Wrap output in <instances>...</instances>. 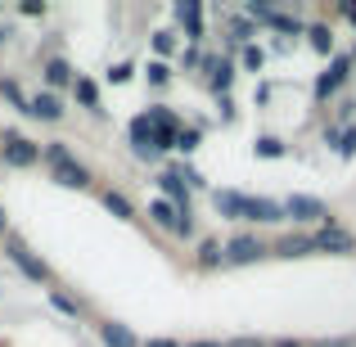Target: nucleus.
Segmentation results:
<instances>
[{
    "mask_svg": "<svg viewBox=\"0 0 356 347\" xmlns=\"http://www.w3.org/2000/svg\"><path fill=\"white\" fill-rule=\"evenodd\" d=\"M0 163L14 167V172H27V167L41 163V145L18 136V131H0Z\"/></svg>",
    "mask_w": 356,
    "mask_h": 347,
    "instance_id": "1",
    "label": "nucleus"
},
{
    "mask_svg": "<svg viewBox=\"0 0 356 347\" xmlns=\"http://www.w3.org/2000/svg\"><path fill=\"white\" fill-rule=\"evenodd\" d=\"M5 257H9V261H14V266H18V271H23V275H27V280H32V284H50V280H54V271H50V266H45V261H41V257H36V252H32V248H27V243H23V239H14V234H5Z\"/></svg>",
    "mask_w": 356,
    "mask_h": 347,
    "instance_id": "2",
    "label": "nucleus"
},
{
    "mask_svg": "<svg viewBox=\"0 0 356 347\" xmlns=\"http://www.w3.org/2000/svg\"><path fill=\"white\" fill-rule=\"evenodd\" d=\"M312 252L348 257V252H356V234H352V230H343L339 221H330V226H316V230H312Z\"/></svg>",
    "mask_w": 356,
    "mask_h": 347,
    "instance_id": "3",
    "label": "nucleus"
},
{
    "mask_svg": "<svg viewBox=\"0 0 356 347\" xmlns=\"http://www.w3.org/2000/svg\"><path fill=\"white\" fill-rule=\"evenodd\" d=\"M221 252H226V266H252L270 252V243L257 239V234H235V239L221 243Z\"/></svg>",
    "mask_w": 356,
    "mask_h": 347,
    "instance_id": "4",
    "label": "nucleus"
},
{
    "mask_svg": "<svg viewBox=\"0 0 356 347\" xmlns=\"http://www.w3.org/2000/svg\"><path fill=\"white\" fill-rule=\"evenodd\" d=\"M284 217L289 221H302V226H330V208H325L321 199H312V194H289L284 199Z\"/></svg>",
    "mask_w": 356,
    "mask_h": 347,
    "instance_id": "5",
    "label": "nucleus"
},
{
    "mask_svg": "<svg viewBox=\"0 0 356 347\" xmlns=\"http://www.w3.org/2000/svg\"><path fill=\"white\" fill-rule=\"evenodd\" d=\"M243 221H252V226H280V221H289V217H284V203L248 194V199H243Z\"/></svg>",
    "mask_w": 356,
    "mask_h": 347,
    "instance_id": "6",
    "label": "nucleus"
},
{
    "mask_svg": "<svg viewBox=\"0 0 356 347\" xmlns=\"http://www.w3.org/2000/svg\"><path fill=\"white\" fill-rule=\"evenodd\" d=\"M348 77H352V59H348V54H334L330 68H325L321 77H316V99H330L334 90H339L343 81H348Z\"/></svg>",
    "mask_w": 356,
    "mask_h": 347,
    "instance_id": "7",
    "label": "nucleus"
},
{
    "mask_svg": "<svg viewBox=\"0 0 356 347\" xmlns=\"http://www.w3.org/2000/svg\"><path fill=\"white\" fill-rule=\"evenodd\" d=\"M41 81H45V90H54V95H59L63 86H72V81H77V68H72L63 54H50V59L41 63Z\"/></svg>",
    "mask_w": 356,
    "mask_h": 347,
    "instance_id": "8",
    "label": "nucleus"
},
{
    "mask_svg": "<svg viewBox=\"0 0 356 347\" xmlns=\"http://www.w3.org/2000/svg\"><path fill=\"white\" fill-rule=\"evenodd\" d=\"M50 181L63 185V190H90V167L77 163V158H68V163H54L50 167Z\"/></svg>",
    "mask_w": 356,
    "mask_h": 347,
    "instance_id": "9",
    "label": "nucleus"
},
{
    "mask_svg": "<svg viewBox=\"0 0 356 347\" xmlns=\"http://www.w3.org/2000/svg\"><path fill=\"white\" fill-rule=\"evenodd\" d=\"M63 99L54 95V90H36V95H27V118H36V122H63Z\"/></svg>",
    "mask_w": 356,
    "mask_h": 347,
    "instance_id": "10",
    "label": "nucleus"
},
{
    "mask_svg": "<svg viewBox=\"0 0 356 347\" xmlns=\"http://www.w3.org/2000/svg\"><path fill=\"white\" fill-rule=\"evenodd\" d=\"M158 190L176 212H190V185H185L181 172H158Z\"/></svg>",
    "mask_w": 356,
    "mask_h": 347,
    "instance_id": "11",
    "label": "nucleus"
},
{
    "mask_svg": "<svg viewBox=\"0 0 356 347\" xmlns=\"http://www.w3.org/2000/svg\"><path fill=\"white\" fill-rule=\"evenodd\" d=\"M176 23L185 27V41L190 45L203 41V9L194 5V0H181V5H176Z\"/></svg>",
    "mask_w": 356,
    "mask_h": 347,
    "instance_id": "12",
    "label": "nucleus"
},
{
    "mask_svg": "<svg viewBox=\"0 0 356 347\" xmlns=\"http://www.w3.org/2000/svg\"><path fill=\"white\" fill-rule=\"evenodd\" d=\"M99 343H104V347H140L136 330L122 325V321H104V325H99Z\"/></svg>",
    "mask_w": 356,
    "mask_h": 347,
    "instance_id": "13",
    "label": "nucleus"
},
{
    "mask_svg": "<svg viewBox=\"0 0 356 347\" xmlns=\"http://www.w3.org/2000/svg\"><path fill=\"white\" fill-rule=\"evenodd\" d=\"M181 217H190V212H176L167 199H154V203H149V221H154L158 230H167V234H176V226H181Z\"/></svg>",
    "mask_w": 356,
    "mask_h": 347,
    "instance_id": "14",
    "label": "nucleus"
},
{
    "mask_svg": "<svg viewBox=\"0 0 356 347\" xmlns=\"http://www.w3.org/2000/svg\"><path fill=\"white\" fill-rule=\"evenodd\" d=\"M243 199H248V194H239V190H217L212 194V208L226 221H243Z\"/></svg>",
    "mask_w": 356,
    "mask_h": 347,
    "instance_id": "15",
    "label": "nucleus"
},
{
    "mask_svg": "<svg viewBox=\"0 0 356 347\" xmlns=\"http://www.w3.org/2000/svg\"><path fill=\"white\" fill-rule=\"evenodd\" d=\"M99 203H104V212H113L118 221H136V203H131L122 190H104V194H99Z\"/></svg>",
    "mask_w": 356,
    "mask_h": 347,
    "instance_id": "16",
    "label": "nucleus"
},
{
    "mask_svg": "<svg viewBox=\"0 0 356 347\" xmlns=\"http://www.w3.org/2000/svg\"><path fill=\"white\" fill-rule=\"evenodd\" d=\"M275 257H307L312 252V234H284V239H275Z\"/></svg>",
    "mask_w": 356,
    "mask_h": 347,
    "instance_id": "17",
    "label": "nucleus"
},
{
    "mask_svg": "<svg viewBox=\"0 0 356 347\" xmlns=\"http://www.w3.org/2000/svg\"><path fill=\"white\" fill-rule=\"evenodd\" d=\"M307 41H312L316 54H334V27L330 23H312L307 27Z\"/></svg>",
    "mask_w": 356,
    "mask_h": 347,
    "instance_id": "18",
    "label": "nucleus"
},
{
    "mask_svg": "<svg viewBox=\"0 0 356 347\" xmlns=\"http://www.w3.org/2000/svg\"><path fill=\"white\" fill-rule=\"evenodd\" d=\"M199 266H203V271H217V266H226V252H221V239H203V243H199Z\"/></svg>",
    "mask_w": 356,
    "mask_h": 347,
    "instance_id": "19",
    "label": "nucleus"
},
{
    "mask_svg": "<svg viewBox=\"0 0 356 347\" xmlns=\"http://www.w3.org/2000/svg\"><path fill=\"white\" fill-rule=\"evenodd\" d=\"M72 90H77V104H81V108L99 113V86H95L90 77H77V81H72Z\"/></svg>",
    "mask_w": 356,
    "mask_h": 347,
    "instance_id": "20",
    "label": "nucleus"
},
{
    "mask_svg": "<svg viewBox=\"0 0 356 347\" xmlns=\"http://www.w3.org/2000/svg\"><path fill=\"white\" fill-rule=\"evenodd\" d=\"M0 99H9L18 113H27V95H23V86H18L14 77H0Z\"/></svg>",
    "mask_w": 356,
    "mask_h": 347,
    "instance_id": "21",
    "label": "nucleus"
},
{
    "mask_svg": "<svg viewBox=\"0 0 356 347\" xmlns=\"http://www.w3.org/2000/svg\"><path fill=\"white\" fill-rule=\"evenodd\" d=\"M50 307L59 316H68V321H77V316H81V302H77V298H68V293H59V289H50Z\"/></svg>",
    "mask_w": 356,
    "mask_h": 347,
    "instance_id": "22",
    "label": "nucleus"
},
{
    "mask_svg": "<svg viewBox=\"0 0 356 347\" xmlns=\"http://www.w3.org/2000/svg\"><path fill=\"white\" fill-rule=\"evenodd\" d=\"M145 81H149V86H167V81H172V63L149 59V63H145Z\"/></svg>",
    "mask_w": 356,
    "mask_h": 347,
    "instance_id": "23",
    "label": "nucleus"
},
{
    "mask_svg": "<svg viewBox=\"0 0 356 347\" xmlns=\"http://www.w3.org/2000/svg\"><path fill=\"white\" fill-rule=\"evenodd\" d=\"M72 158V149L63 145V140H50V145H41V163L45 167H54V163H68Z\"/></svg>",
    "mask_w": 356,
    "mask_h": 347,
    "instance_id": "24",
    "label": "nucleus"
},
{
    "mask_svg": "<svg viewBox=\"0 0 356 347\" xmlns=\"http://www.w3.org/2000/svg\"><path fill=\"white\" fill-rule=\"evenodd\" d=\"M252 154H257V158H284V140H280V136H257Z\"/></svg>",
    "mask_w": 356,
    "mask_h": 347,
    "instance_id": "25",
    "label": "nucleus"
},
{
    "mask_svg": "<svg viewBox=\"0 0 356 347\" xmlns=\"http://www.w3.org/2000/svg\"><path fill=\"white\" fill-rule=\"evenodd\" d=\"M330 145L339 149L343 158H352V154H356V127H348V131H330Z\"/></svg>",
    "mask_w": 356,
    "mask_h": 347,
    "instance_id": "26",
    "label": "nucleus"
},
{
    "mask_svg": "<svg viewBox=\"0 0 356 347\" xmlns=\"http://www.w3.org/2000/svg\"><path fill=\"white\" fill-rule=\"evenodd\" d=\"M199 145H203V131L199 127H181V131H176V149H181V154H194Z\"/></svg>",
    "mask_w": 356,
    "mask_h": 347,
    "instance_id": "27",
    "label": "nucleus"
},
{
    "mask_svg": "<svg viewBox=\"0 0 356 347\" xmlns=\"http://www.w3.org/2000/svg\"><path fill=\"white\" fill-rule=\"evenodd\" d=\"M154 50H158V59H163V63H167V54H176V32H172V27L154 32Z\"/></svg>",
    "mask_w": 356,
    "mask_h": 347,
    "instance_id": "28",
    "label": "nucleus"
},
{
    "mask_svg": "<svg viewBox=\"0 0 356 347\" xmlns=\"http://www.w3.org/2000/svg\"><path fill=\"white\" fill-rule=\"evenodd\" d=\"M261 63H266V54H261V45H243V68H248V72H257Z\"/></svg>",
    "mask_w": 356,
    "mask_h": 347,
    "instance_id": "29",
    "label": "nucleus"
},
{
    "mask_svg": "<svg viewBox=\"0 0 356 347\" xmlns=\"http://www.w3.org/2000/svg\"><path fill=\"white\" fill-rule=\"evenodd\" d=\"M230 36H235V41H248V36H252V23H248V18H230Z\"/></svg>",
    "mask_w": 356,
    "mask_h": 347,
    "instance_id": "30",
    "label": "nucleus"
},
{
    "mask_svg": "<svg viewBox=\"0 0 356 347\" xmlns=\"http://www.w3.org/2000/svg\"><path fill=\"white\" fill-rule=\"evenodd\" d=\"M131 63H113V68H108V81H113V86H122V81H131Z\"/></svg>",
    "mask_w": 356,
    "mask_h": 347,
    "instance_id": "31",
    "label": "nucleus"
},
{
    "mask_svg": "<svg viewBox=\"0 0 356 347\" xmlns=\"http://www.w3.org/2000/svg\"><path fill=\"white\" fill-rule=\"evenodd\" d=\"M18 14H27V18H45V0H23V5H18Z\"/></svg>",
    "mask_w": 356,
    "mask_h": 347,
    "instance_id": "32",
    "label": "nucleus"
},
{
    "mask_svg": "<svg viewBox=\"0 0 356 347\" xmlns=\"http://www.w3.org/2000/svg\"><path fill=\"white\" fill-rule=\"evenodd\" d=\"M140 347H185V343L181 339H145Z\"/></svg>",
    "mask_w": 356,
    "mask_h": 347,
    "instance_id": "33",
    "label": "nucleus"
},
{
    "mask_svg": "<svg viewBox=\"0 0 356 347\" xmlns=\"http://www.w3.org/2000/svg\"><path fill=\"white\" fill-rule=\"evenodd\" d=\"M203 63V54H199V45H190V50H185V68H199Z\"/></svg>",
    "mask_w": 356,
    "mask_h": 347,
    "instance_id": "34",
    "label": "nucleus"
},
{
    "mask_svg": "<svg viewBox=\"0 0 356 347\" xmlns=\"http://www.w3.org/2000/svg\"><path fill=\"white\" fill-rule=\"evenodd\" d=\"M226 347H266V343H261V339H230Z\"/></svg>",
    "mask_w": 356,
    "mask_h": 347,
    "instance_id": "35",
    "label": "nucleus"
},
{
    "mask_svg": "<svg viewBox=\"0 0 356 347\" xmlns=\"http://www.w3.org/2000/svg\"><path fill=\"white\" fill-rule=\"evenodd\" d=\"M185 347H226V343H217V339H190Z\"/></svg>",
    "mask_w": 356,
    "mask_h": 347,
    "instance_id": "36",
    "label": "nucleus"
},
{
    "mask_svg": "<svg viewBox=\"0 0 356 347\" xmlns=\"http://www.w3.org/2000/svg\"><path fill=\"white\" fill-rule=\"evenodd\" d=\"M9 234V212H5V203H0V239Z\"/></svg>",
    "mask_w": 356,
    "mask_h": 347,
    "instance_id": "37",
    "label": "nucleus"
},
{
    "mask_svg": "<svg viewBox=\"0 0 356 347\" xmlns=\"http://www.w3.org/2000/svg\"><path fill=\"white\" fill-rule=\"evenodd\" d=\"M266 347H307V343H298V339H275V343H266Z\"/></svg>",
    "mask_w": 356,
    "mask_h": 347,
    "instance_id": "38",
    "label": "nucleus"
},
{
    "mask_svg": "<svg viewBox=\"0 0 356 347\" xmlns=\"http://www.w3.org/2000/svg\"><path fill=\"white\" fill-rule=\"evenodd\" d=\"M343 18H352V23H356V5H343Z\"/></svg>",
    "mask_w": 356,
    "mask_h": 347,
    "instance_id": "39",
    "label": "nucleus"
},
{
    "mask_svg": "<svg viewBox=\"0 0 356 347\" xmlns=\"http://www.w3.org/2000/svg\"><path fill=\"white\" fill-rule=\"evenodd\" d=\"M321 347H352L348 339H334V343H321Z\"/></svg>",
    "mask_w": 356,
    "mask_h": 347,
    "instance_id": "40",
    "label": "nucleus"
},
{
    "mask_svg": "<svg viewBox=\"0 0 356 347\" xmlns=\"http://www.w3.org/2000/svg\"><path fill=\"white\" fill-rule=\"evenodd\" d=\"M5 41H9V27H5V23H0V45H5Z\"/></svg>",
    "mask_w": 356,
    "mask_h": 347,
    "instance_id": "41",
    "label": "nucleus"
},
{
    "mask_svg": "<svg viewBox=\"0 0 356 347\" xmlns=\"http://www.w3.org/2000/svg\"><path fill=\"white\" fill-rule=\"evenodd\" d=\"M0 181H5V163H0Z\"/></svg>",
    "mask_w": 356,
    "mask_h": 347,
    "instance_id": "42",
    "label": "nucleus"
}]
</instances>
